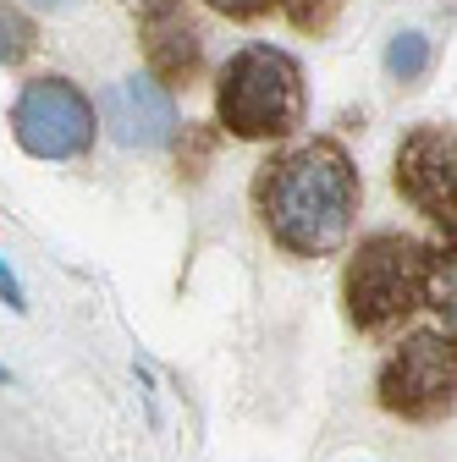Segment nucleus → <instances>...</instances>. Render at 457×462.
Returning <instances> with one entry per match:
<instances>
[{"mask_svg": "<svg viewBox=\"0 0 457 462\" xmlns=\"http://www.w3.org/2000/svg\"><path fill=\"white\" fill-rule=\"evenodd\" d=\"M457 391V353L452 336L419 330L380 364V408L396 419H441Z\"/></svg>", "mask_w": 457, "mask_h": 462, "instance_id": "5", "label": "nucleus"}, {"mask_svg": "<svg viewBox=\"0 0 457 462\" xmlns=\"http://www.w3.org/2000/svg\"><path fill=\"white\" fill-rule=\"evenodd\" d=\"M386 72L396 78V83H419L424 72H430V39L424 33H396L391 44H386Z\"/></svg>", "mask_w": 457, "mask_h": 462, "instance_id": "9", "label": "nucleus"}, {"mask_svg": "<svg viewBox=\"0 0 457 462\" xmlns=\"http://www.w3.org/2000/svg\"><path fill=\"white\" fill-rule=\"evenodd\" d=\"M0 303H6L12 314H23L28 309V298H23V286H17V275H12V264L0 259Z\"/></svg>", "mask_w": 457, "mask_h": 462, "instance_id": "11", "label": "nucleus"}, {"mask_svg": "<svg viewBox=\"0 0 457 462\" xmlns=\"http://www.w3.org/2000/svg\"><path fill=\"white\" fill-rule=\"evenodd\" d=\"M28 6H39V12H72L78 0H28Z\"/></svg>", "mask_w": 457, "mask_h": 462, "instance_id": "13", "label": "nucleus"}, {"mask_svg": "<svg viewBox=\"0 0 457 462\" xmlns=\"http://www.w3.org/2000/svg\"><path fill=\"white\" fill-rule=\"evenodd\" d=\"M215 110L238 138H287L303 122V67L275 44H248L226 61Z\"/></svg>", "mask_w": 457, "mask_h": 462, "instance_id": "2", "label": "nucleus"}, {"mask_svg": "<svg viewBox=\"0 0 457 462\" xmlns=\"http://www.w3.org/2000/svg\"><path fill=\"white\" fill-rule=\"evenodd\" d=\"M0 380H6V369H0Z\"/></svg>", "mask_w": 457, "mask_h": 462, "instance_id": "14", "label": "nucleus"}, {"mask_svg": "<svg viewBox=\"0 0 457 462\" xmlns=\"http://www.w3.org/2000/svg\"><path fill=\"white\" fill-rule=\"evenodd\" d=\"M144 44H149V61H154L160 78H188L199 67V33H193V23L171 6V0H165L160 12H149Z\"/></svg>", "mask_w": 457, "mask_h": 462, "instance_id": "8", "label": "nucleus"}, {"mask_svg": "<svg viewBox=\"0 0 457 462\" xmlns=\"http://www.w3.org/2000/svg\"><path fill=\"white\" fill-rule=\"evenodd\" d=\"M28 50H33V23H28L17 6H6V0H0V67L28 61Z\"/></svg>", "mask_w": 457, "mask_h": 462, "instance_id": "10", "label": "nucleus"}, {"mask_svg": "<svg viewBox=\"0 0 457 462\" xmlns=\"http://www.w3.org/2000/svg\"><path fill=\"white\" fill-rule=\"evenodd\" d=\"M430 286V248H419L403 231H375L359 243L348 275H341V298H348V319L359 330H391L414 309H424Z\"/></svg>", "mask_w": 457, "mask_h": 462, "instance_id": "3", "label": "nucleus"}, {"mask_svg": "<svg viewBox=\"0 0 457 462\" xmlns=\"http://www.w3.org/2000/svg\"><path fill=\"white\" fill-rule=\"evenodd\" d=\"M254 199H259V215L281 248L320 259L348 243L364 188H359L348 149L331 138H314V143H298L287 154H275L270 165H259Z\"/></svg>", "mask_w": 457, "mask_h": 462, "instance_id": "1", "label": "nucleus"}, {"mask_svg": "<svg viewBox=\"0 0 457 462\" xmlns=\"http://www.w3.org/2000/svg\"><path fill=\"white\" fill-rule=\"evenodd\" d=\"M99 116L117 143L127 149H165L177 138V99L171 88L149 72H133V78H117L105 94H99Z\"/></svg>", "mask_w": 457, "mask_h": 462, "instance_id": "7", "label": "nucleus"}, {"mask_svg": "<svg viewBox=\"0 0 457 462\" xmlns=\"http://www.w3.org/2000/svg\"><path fill=\"white\" fill-rule=\"evenodd\" d=\"M12 138L33 160H78L94 149V99L67 78H33L12 105Z\"/></svg>", "mask_w": 457, "mask_h": 462, "instance_id": "4", "label": "nucleus"}, {"mask_svg": "<svg viewBox=\"0 0 457 462\" xmlns=\"http://www.w3.org/2000/svg\"><path fill=\"white\" fill-rule=\"evenodd\" d=\"M210 6L226 17H259V12H270V0H210Z\"/></svg>", "mask_w": 457, "mask_h": 462, "instance_id": "12", "label": "nucleus"}, {"mask_svg": "<svg viewBox=\"0 0 457 462\" xmlns=\"http://www.w3.org/2000/svg\"><path fill=\"white\" fill-rule=\"evenodd\" d=\"M452 182H457V138H452V127H414L403 138V149H396V188H403V199L419 215L446 226V237H452V220H457Z\"/></svg>", "mask_w": 457, "mask_h": 462, "instance_id": "6", "label": "nucleus"}]
</instances>
